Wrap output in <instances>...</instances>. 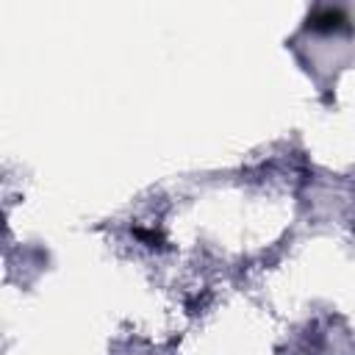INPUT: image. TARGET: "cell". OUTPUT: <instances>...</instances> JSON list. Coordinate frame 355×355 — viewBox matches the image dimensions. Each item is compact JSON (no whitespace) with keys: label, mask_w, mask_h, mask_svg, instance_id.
<instances>
[{"label":"cell","mask_w":355,"mask_h":355,"mask_svg":"<svg viewBox=\"0 0 355 355\" xmlns=\"http://www.w3.org/2000/svg\"><path fill=\"white\" fill-rule=\"evenodd\" d=\"M338 19H341V17H338L336 11H322V14H316V17H313V22H311V25H313V28H336V25H338Z\"/></svg>","instance_id":"6da1fadb"},{"label":"cell","mask_w":355,"mask_h":355,"mask_svg":"<svg viewBox=\"0 0 355 355\" xmlns=\"http://www.w3.org/2000/svg\"><path fill=\"white\" fill-rule=\"evenodd\" d=\"M133 236H136V239H141V241H147V244H161V236H158L155 230H144V227H133Z\"/></svg>","instance_id":"7a4b0ae2"}]
</instances>
